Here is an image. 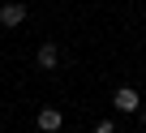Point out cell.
<instances>
[{"mask_svg": "<svg viewBox=\"0 0 146 133\" xmlns=\"http://www.w3.org/2000/svg\"><path fill=\"white\" fill-rule=\"evenodd\" d=\"M112 107H116V112H142V99H137L133 86H120V90L112 95Z\"/></svg>", "mask_w": 146, "mask_h": 133, "instance_id": "obj_1", "label": "cell"}, {"mask_svg": "<svg viewBox=\"0 0 146 133\" xmlns=\"http://www.w3.org/2000/svg\"><path fill=\"white\" fill-rule=\"evenodd\" d=\"M26 13H30V9H26V0H9V5L0 9V22H5V26H22Z\"/></svg>", "mask_w": 146, "mask_h": 133, "instance_id": "obj_2", "label": "cell"}, {"mask_svg": "<svg viewBox=\"0 0 146 133\" xmlns=\"http://www.w3.org/2000/svg\"><path fill=\"white\" fill-rule=\"evenodd\" d=\"M60 124H64V116H60V107H43V112H39V129H43V133H56Z\"/></svg>", "mask_w": 146, "mask_h": 133, "instance_id": "obj_3", "label": "cell"}, {"mask_svg": "<svg viewBox=\"0 0 146 133\" xmlns=\"http://www.w3.org/2000/svg\"><path fill=\"white\" fill-rule=\"evenodd\" d=\"M56 60H60V47L56 43H43L39 47V69H56Z\"/></svg>", "mask_w": 146, "mask_h": 133, "instance_id": "obj_4", "label": "cell"}, {"mask_svg": "<svg viewBox=\"0 0 146 133\" xmlns=\"http://www.w3.org/2000/svg\"><path fill=\"white\" fill-rule=\"evenodd\" d=\"M95 133H116V124H112V120H99V124H95Z\"/></svg>", "mask_w": 146, "mask_h": 133, "instance_id": "obj_5", "label": "cell"}]
</instances>
